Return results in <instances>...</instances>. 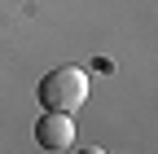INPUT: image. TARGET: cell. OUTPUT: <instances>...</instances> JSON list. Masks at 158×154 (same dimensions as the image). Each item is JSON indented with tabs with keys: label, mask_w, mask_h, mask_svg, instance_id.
Here are the masks:
<instances>
[{
	"label": "cell",
	"mask_w": 158,
	"mask_h": 154,
	"mask_svg": "<svg viewBox=\"0 0 158 154\" xmlns=\"http://www.w3.org/2000/svg\"><path fill=\"white\" fill-rule=\"evenodd\" d=\"M40 101H44V110L75 114L88 101V75L79 66H53L44 79H40Z\"/></svg>",
	"instance_id": "obj_1"
},
{
	"label": "cell",
	"mask_w": 158,
	"mask_h": 154,
	"mask_svg": "<svg viewBox=\"0 0 158 154\" xmlns=\"http://www.w3.org/2000/svg\"><path fill=\"white\" fill-rule=\"evenodd\" d=\"M35 141L44 145V150H66L75 141V119L62 114V110H44L40 123H35Z\"/></svg>",
	"instance_id": "obj_2"
},
{
	"label": "cell",
	"mask_w": 158,
	"mask_h": 154,
	"mask_svg": "<svg viewBox=\"0 0 158 154\" xmlns=\"http://www.w3.org/2000/svg\"><path fill=\"white\" fill-rule=\"evenodd\" d=\"M79 154H106L101 145H84V150H79Z\"/></svg>",
	"instance_id": "obj_3"
}]
</instances>
